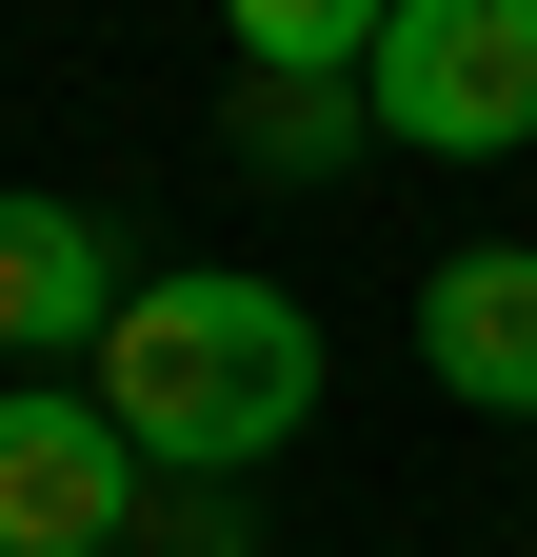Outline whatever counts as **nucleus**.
Returning a JSON list of instances; mask_svg holds the SVG:
<instances>
[{
  "label": "nucleus",
  "instance_id": "f257e3e1",
  "mask_svg": "<svg viewBox=\"0 0 537 557\" xmlns=\"http://www.w3.org/2000/svg\"><path fill=\"white\" fill-rule=\"evenodd\" d=\"M80 398L140 438V478H259V458H299V418H319V319H299V278H259V259H140V299L100 319Z\"/></svg>",
  "mask_w": 537,
  "mask_h": 557
},
{
  "label": "nucleus",
  "instance_id": "f03ea898",
  "mask_svg": "<svg viewBox=\"0 0 537 557\" xmlns=\"http://www.w3.org/2000/svg\"><path fill=\"white\" fill-rule=\"evenodd\" d=\"M359 100L398 160H517L537 139V0H398Z\"/></svg>",
  "mask_w": 537,
  "mask_h": 557
},
{
  "label": "nucleus",
  "instance_id": "7ed1b4c3",
  "mask_svg": "<svg viewBox=\"0 0 537 557\" xmlns=\"http://www.w3.org/2000/svg\"><path fill=\"white\" fill-rule=\"evenodd\" d=\"M0 557H140V438L80 379L0 398Z\"/></svg>",
  "mask_w": 537,
  "mask_h": 557
},
{
  "label": "nucleus",
  "instance_id": "20e7f679",
  "mask_svg": "<svg viewBox=\"0 0 537 557\" xmlns=\"http://www.w3.org/2000/svg\"><path fill=\"white\" fill-rule=\"evenodd\" d=\"M120 299H140V259H120V220H100V199L0 180V379H80Z\"/></svg>",
  "mask_w": 537,
  "mask_h": 557
},
{
  "label": "nucleus",
  "instance_id": "39448f33",
  "mask_svg": "<svg viewBox=\"0 0 537 557\" xmlns=\"http://www.w3.org/2000/svg\"><path fill=\"white\" fill-rule=\"evenodd\" d=\"M419 379L478 418H537V239H458L419 278Z\"/></svg>",
  "mask_w": 537,
  "mask_h": 557
},
{
  "label": "nucleus",
  "instance_id": "423d86ee",
  "mask_svg": "<svg viewBox=\"0 0 537 557\" xmlns=\"http://www.w3.org/2000/svg\"><path fill=\"white\" fill-rule=\"evenodd\" d=\"M398 0H220V40H239V81H359Z\"/></svg>",
  "mask_w": 537,
  "mask_h": 557
},
{
  "label": "nucleus",
  "instance_id": "0eeeda50",
  "mask_svg": "<svg viewBox=\"0 0 537 557\" xmlns=\"http://www.w3.org/2000/svg\"><path fill=\"white\" fill-rule=\"evenodd\" d=\"M359 139H378L359 81H239V160H259V180H339Z\"/></svg>",
  "mask_w": 537,
  "mask_h": 557
},
{
  "label": "nucleus",
  "instance_id": "6e6552de",
  "mask_svg": "<svg viewBox=\"0 0 537 557\" xmlns=\"http://www.w3.org/2000/svg\"><path fill=\"white\" fill-rule=\"evenodd\" d=\"M140 557H259L239 478H140Z\"/></svg>",
  "mask_w": 537,
  "mask_h": 557
}]
</instances>
